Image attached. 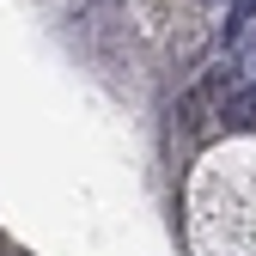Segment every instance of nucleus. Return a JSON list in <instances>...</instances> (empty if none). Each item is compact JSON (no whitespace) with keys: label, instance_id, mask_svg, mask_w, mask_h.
Listing matches in <instances>:
<instances>
[{"label":"nucleus","instance_id":"3","mask_svg":"<svg viewBox=\"0 0 256 256\" xmlns=\"http://www.w3.org/2000/svg\"><path fill=\"white\" fill-rule=\"evenodd\" d=\"M250 55H256V49H250Z\"/></svg>","mask_w":256,"mask_h":256},{"label":"nucleus","instance_id":"1","mask_svg":"<svg viewBox=\"0 0 256 256\" xmlns=\"http://www.w3.org/2000/svg\"><path fill=\"white\" fill-rule=\"evenodd\" d=\"M220 116H226V128L250 134V128H256V80H250V86H238L232 98H226V110H220Z\"/></svg>","mask_w":256,"mask_h":256},{"label":"nucleus","instance_id":"2","mask_svg":"<svg viewBox=\"0 0 256 256\" xmlns=\"http://www.w3.org/2000/svg\"><path fill=\"white\" fill-rule=\"evenodd\" d=\"M256 24V0H232V12H226V30H220V37L226 43H244V30Z\"/></svg>","mask_w":256,"mask_h":256}]
</instances>
